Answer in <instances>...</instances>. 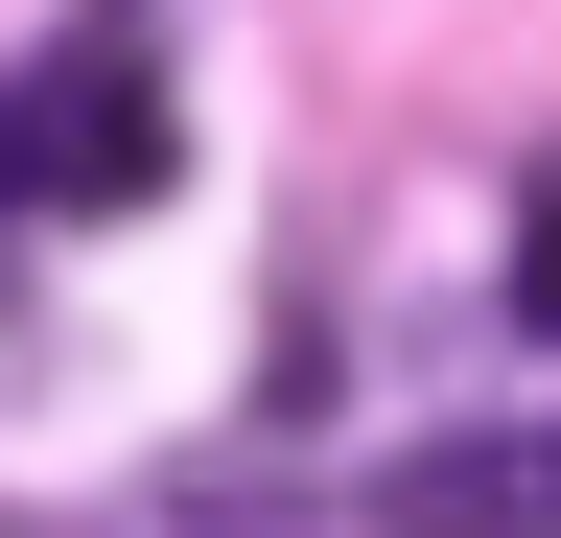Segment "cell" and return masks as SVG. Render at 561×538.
Masks as SVG:
<instances>
[{
  "label": "cell",
  "mask_w": 561,
  "mask_h": 538,
  "mask_svg": "<svg viewBox=\"0 0 561 538\" xmlns=\"http://www.w3.org/2000/svg\"><path fill=\"white\" fill-rule=\"evenodd\" d=\"M164 164V94H140V47H94L70 94L0 117V211H117V187Z\"/></svg>",
  "instance_id": "cell-1"
},
{
  "label": "cell",
  "mask_w": 561,
  "mask_h": 538,
  "mask_svg": "<svg viewBox=\"0 0 561 538\" xmlns=\"http://www.w3.org/2000/svg\"><path fill=\"white\" fill-rule=\"evenodd\" d=\"M515 515H538V422H468L375 492V538H515Z\"/></svg>",
  "instance_id": "cell-2"
}]
</instances>
